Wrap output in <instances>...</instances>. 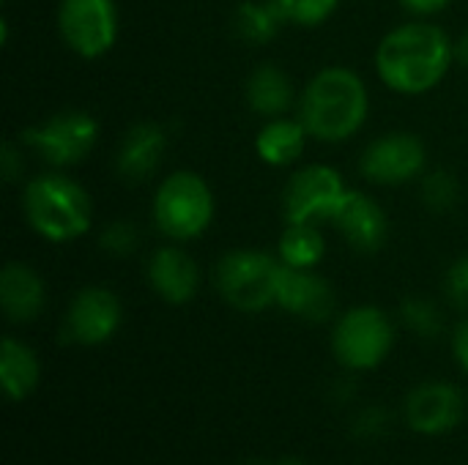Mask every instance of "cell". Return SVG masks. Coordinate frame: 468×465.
<instances>
[{"mask_svg":"<svg viewBox=\"0 0 468 465\" xmlns=\"http://www.w3.org/2000/svg\"><path fill=\"white\" fill-rule=\"evenodd\" d=\"M455 63V41L433 22H406L392 27L376 47L381 82L400 96H425L444 82Z\"/></svg>","mask_w":468,"mask_h":465,"instance_id":"6da1fadb","label":"cell"},{"mask_svg":"<svg viewBox=\"0 0 468 465\" xmlns=\"http://www.w3.org/2000/svg\"><path fill=\"white\" fill-rule=\"evenodd\" d=\"M370 93L365 79L348 66L321 69L299 96V118L310 137L321 143H346L367 121Z\"/></svg>","mask_w":468,"mask_h":465,"instance_id":"7a4b0ae2","label":"cell"},{"mask_svg":"<svg viewBox=\"0 0 468 465\" xmlns=\"http://www.w3.org/2000/svg\"><path fill=\"white\" fill-rule=\"evenodd\" d=\"M22 208L33 233L52 244L77 241L93 222L90 195L63 173H44L27 181Z\"/></svg>","mask_w":468,"mask_h":465,"instance_id":"3957f363","label":"cell"},{"mask_svg":"<svg viewBox=\"0 0 468 465\" xmlns=\"http://www.w3.org/2000/svg\"><path fill=\"white\" fill-rule=\"evenodd\" d=\"M214 192L203 175L192 170L170 173L154 195V225L170 241H192L200 238L214 222Z\"/></svg>","mask_w":468,"mask_h":465,"instance_id":"277c9868","label":"cell"},{"mask_svg":"<svg viewBox=\"0 0 468 465\" xmlns=\"http://www.w3.org/2000/svg\"><path fill=\"white\" fill-rule=\"evenodd\" d=\"M282 260L261 249H233L219 258L214 285L239 312H263L277 304Z\"/></svg>","mask_w":468,"mask_h":465,"instance_id":"5b68a950","label":"cell"},{"mask_svg":"<svg viewBox=\"0 0 468 465\" xmlns=\"http://www.w3.org/2000/svg\"><path fill=\"white\" fill-rule=\"evenodd\" d=\"M395 345V326L389 315L373 304L354 307L340 315L332 334L335 356L343 367L362 373L378 367Z\"/></svg>","mask_w":468,"mask_h":465,"instance_id":"8992f818","label":"cell"},{"mask_svg":"<svg viewBox=\"0 0 468 465\" xmlns=\"http://www.w3.org/2000/svg\"><path fill=\"white\" fill-rule=\"evenodd\" d=\"M22 145L52 167L80 164L99 140V123L85 110H60L22 132Z\"/></svg>","mask_w":468,"mask_h":465,"instance_id":"52a82bcc","label":"cell"},{"mask_svg":"<svg viewBox=\"0 0 468 465\" xmlns=\"http://www.w3.org/2000/svg\"><path fill=\"white\" fill-rule=\"evenodd\" d=\"M115 0H60L58 33L63 44L80 58H101L118 41Z\"/></svg>","mask_w":468,"mask_h":465,"instance_id":"ba28073f","label":"cell"},{"mask_svg":"<svg viewBox=\"0 0 468 465\" xmlns=\"http://www.w3.org/2000/svg\"><path fill=\"white\" fill-rule=\"evenodd\" d=\"M343 175L329 164H307L291 175L282 192L285 222H329L346 197Z\"/></svg>","mask_w":468,"mask_h":465,"instance_id":"9c48e42d","label":"cell"},{"mask_svg":"<svg viewBox=\"0 0 468 465\" xmlns=\"http://www.w3.org/2000/svg\"><path fill=\"white\" fill-rule=\"evenodd\" d=\"M428 151L425 143L411 132H387L367 143L359 156V170L370 184L400 186L425 173Z\"/></svg>","mask_w":468,"mask_h":465,"instance_id":"30bf717a","label":"cell"},{"mask_svg":"<svg viewBox=\"0 0 468 465\" xmlns=\"http://www.w3.org/2000/svg\"><path fill=\"white\" fill-rule=\"evenodd\" d=\"M121 318H123V312H121L118 296L107 288L88 285L71 299L66 321H63V332H66L69 343L101 345L110 337H115Z\"/></svg>","mask_w":468,"mask_h":465,"instance_id":"8fae6325","label":"cell"},{"mask_svg":"<svg viewBox=\"0 0 468 465\" xmlns=\"http://www.w3.org/2000/svg\"><path fill=\"white\" fill-rule=\"evenodd\" d=\"M466 397L455 384L428 381L420 384L406 400V422L420 436H444L461 425Z\"/></svg>","mask_w":468,"mask_h":465,"instance_id":"7c38bea8","label":"cell"},{"mask_svg":"<svg viewBox=\"0 0 468 465\" xmlns=\"http://www.w3.org/2000/svg\"><path fill=\"white\" fill-rule=\"evenodd\" d=\"M335 291L329 280L315 274L313 269H291L282 263L280 271V285H277V307L285 312L310 321V323H324L335 315Z\"/></svg>","mask_w":468,"mask_h":465,"instance_id":"4fadbf2b","label":"cell"},{"mask_svg":"<svg viewBox=\"0 0 468 465\" xmlns=\"http://www.w3.org/2000/svg\"><path fill=\"white\" fill-rule=\"evenodd\" d=\"M332 222L346 244L356 252H378L389 238V219L384 208L359 189L346 192Z\"/></svg>","mask_w":468,"mask_h":465,"instance_id":"5bb4252c","label":"cell"},{"mask_svg":"<svg viewBox=\"0 0 468 465\" xmlns=\"http://www.w3.org/2000/svg\"><path fill=\"white\" fill-rule=\"evenodd\" d=\"M148 285L159 299L167 304H186L197 296L200 288V269L189 252L176 244H165L154 249L148 258Z\"/></svg>","mask_w":468,"mask_h":465,"instance_id":"9a60e30c","label":"cell"},{"mask_svg":"<svg viewBox=\"0 0 468 465\" xmlns=\"http://www.w3.org/2000/svg\"><path fill=\"white\" fill-rule=\"evenodd\" d=\"M165 151H167V132L159 123L154 121L134 123L118 145V156H115L118 175L132 184L145 181L162 164Z\"/></svg>","mask_w":468,"mask_h":465,"instance_id":"2e32d148","label":"cell"},{"mask_svg":"<svg viewBox=\"0 0 468 465\" xmlns=\"http://www.w3.org/2000/svg\"><path fill=\"white\" fill-rule=\"evenodd\" d=\"M47 301L44 280L27 263H5L0 271V304L11 323H30Z\"/></svg>","mask_w":468,"mask_h":465,"instance_id":"e0dca14e","label":"cell"},{"mask_svg":"<svg viewBox=\"0 0 468 465\" xmlns=\"http://www.w3.org/2000/svg\"><path fill=\"white\" fill-rule=\"evenodd\" d=\"M307 140L310 132L302 123V118H266V123L255 134V151L261 162H266L269 167H288L302 159Z\"/></svg>","mask_w":468,"mask_h":465,"instance_id":"ac0fdd59","label":"cell"},{"mask_svg":"<svg viewBox=\"0 0 468 465\" xmlns=\"http://www.w3.org/2000/svg\"><path fill=\"white\" fill-rule=\"evenodd\" d=\"M244 96H247L250 110L258 112L261 118H280L293 104L296 90H293L291 77L277 63H261L247 77Z\"/></svg>","mask_w":468,"mask_h":465,"instance_id":"d6986e66","label":"cell"},{"mask_svg":"<svg viewBox=\"0 0 468 465\" xmlns=\"http://www.w3.org/2000/svg\"><path fill=\"white\" fill-rule=\"evenodd\" d=\"M38 375H41V367H38L36 354L25 343L5 337L0 348V381H3V392L8 395V400L19 403L30 397L33 389L38 386Z\"/></svg>","mask_w":468,"mask_h":465,"instance_id":"ffe728a7","label":"cell"},{"mask_svg":"<svg viewBox=\"0 0 468 465\" xmlns=\"http://www.w3.org/2000/svg\"><path fill=\"white\" fill-rule=\"evenodd\" d=\"M277 258L291 269H315L326 258L321 227L313 222H288L277 244Z\"/></svg>","mask_w":468,"mask_h":465,"instance_id":"44dd1931","label":"cell"},{"mask_svg":"<svg viewBox=\"0 0 468 465\" xmlns=\"http://www.w3.org/2000/svg\"><path fill=\"white\" fill-rule=\"evenodd\" d=\"M285 14L277 0H244L236 8V33L250 44H269L280 36Z\"/></svg>","mask_w":468,"mask_h":465,"instance_id":"7402d4cb","label":"cell"},{"mask_svg":"<svg viewBox=\"0 0 468 465\" xmlns=\"http://www.w3.org/2000/svg\"><path fill=\"white\" fill-rule=\"evenodd\" d=\"M400 318H403V323H406L409 332H414L417 337H425V340L439 337L441 329H444L441 310L431 299H422V296L406 299L400 304Z\"/></svg>","mask_w":468,"mask_h":465,"instance_id":"603a6c76","label":"cell"},{"mask_svg":"<svg viewBox=\"0 0 468 465\" xmlns=\"http://www.w3.org/2000/svg\"><path fill=\"white\" fill-rule=\"evenodd\" d=\"M285 19L299 27H318L324 25L340 5V0H277Z\"/></svg>","mask_w":468,"mask_h":465,"instance_id":"cb8c5ba5","label":"cell"},{"mask_svg":"<svg viewBox=\"0 0 468 465\" xmlns=\"http://www.w3.org/2000/svg\"><path fill=\"white\" fill-rule=\"evenodd\" d=\"M461 197V186H458V178L450 173V170H433L425 175L422 181V200L428 208L433 211H447L458 203Z\"/></svg>","mask_w":468,"mask_h":465,"instance_id":"d4e9b609","label":"cell"},{"mask_svg":"<svg viewBox=\"0 0 468 465\" xmlns=\"http://www.w3.org/2000/svg\"><path fill=\"white\" fill-rule=\"evenodd\" d=\"M137 244H140V230L129 219H115V222L104 225V230L99 236V247L115 258L132 255L137 249Z\"/></svg>","mask_w":468,"mask_h":465,"instance_id":"484cf974","label":"cell"},{"mask_svg":"<svg viewBox=\"0 0 468 465\" xmlns=\"http://www.w3.org/2000/svg\"><path fill=\"white\" fill-rule=\"evenodd\" d=\"M387 425H389V414L381 406H373L354 419V436L362 441H376L387 433Z\"/></svg>","mask_w":468,"mask_h":465,"instance_id":"4316f807","label":"cell"},{"mask_svg":"<svg viewBox=\"0 0 468 465\" xmlns=\"http://www.w3.org/2000/svg\"><path fill=\"white\" fill-rule=\"evenodd\" d=\"M447 299L458 310H468V255L458 258L447 271Z\"/></svg>","mask_w":468,"mask_h":465,"instance_id":"83f0119b","label":"cell"},{"mask_svg":"<svg viewBox=\"0 0 468 465\" xmlns=\"http://www.w3.org/2000/svg\"><path fill=\"white\" fill-rule=\"evenodd\" d=\"M22 167H25L22 151H19L14 143H5L3 151H0V170H3V178H5L8 184H14V181L22 175Z\"/></svg>","mask_w":468,"mask_h":465,"instance_id":"f1b7e54d","label":"cell"},{"mask_svg":"<svg viewBox=\"0 0 468 465\" xmlns=\"http://www.w3.org/2000/svg\"><path fill=\"white\" fill-rule=\"evenodd\" d=\"M406 11L417 14V16H431V14H439L450 5V0H400Z\"/></svg>","mask_w":468,"mask_h":465,"instance_id":"f546056e","label":"cell"},{"mask_svg":"<svg viewBox=\"0 0 468 465\" xmlns=\"http://www.w3.org/2000/svg\"><path fill=\"white\" fill-rule=\"evenodd\" d=\"M452 351H455V359L458 365L468 373V318L455 329V337H452Z\"/></svg>","mask_w":468,"mask_h":465,"instance_id":"4dcf8cb0","label":"cell"},{"mask_svg":"<svg viewBox=\"0 0 468 465\" xmlns=\"http://www.w3.org/2000/svg\"><path fill=\"white\" fill-rule=\"evenodd\" d=\"M455 60H458L463 69H468V30L455 41Z\"/></svg>","mask_w":468,"mask_h":465,"instance_id":"1f68e13d","label":"cell"},{"mask_svg":"<svg viewBox=\"0 0 468 465\" xmlns=\"http://www.w3.org/2000/svg\"><path fill=\"white\" fill-rule=\"evenodd\" d=\"M277 465H302L299 460H282V463H277Z\"/></svg>","mask_w":468,"mask_h":465,"instance_id":"d6a6232c","label":"cell"},{"mask_svg":"<svg viewBox=\"0 0 468 465\" xmlns=\"http://www.w3.org/2000/svg\"><path fill=\"white\" fill-rule=\"evenodd\" d=\"M250 465H263V463H250Z\"/></svg>","mask_w":468,"mask_h":465,"instance_id":"836d02e7","label":"cell"}]
</instances>
